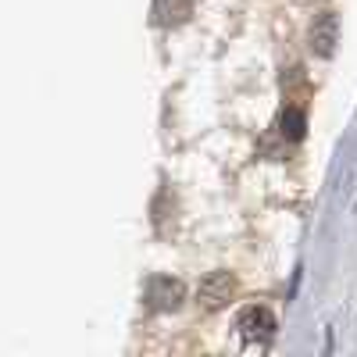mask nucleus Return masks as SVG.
Wrapping results in <instances>:
<instances>
[{
	"instance_id": "obj_6",
	"label": "nucleus",
	"mask_w": 357,
	"mask_h": 357,
	"mask_svg": "<svg viewBox=\"0 0 357 357\" xmlns=\"http://www.w3.org/2000/svg\"><path fill=\"white\" fill-rule=\"evenodd\" d=\"M282 132H289L293 139H301V136H304V111H293V107H289V111L282 114Z\"/></svg>"
},
{
	"instance_id": "obj_5",
	"label": "nucleus",
	"mask_w": 357,
	"mask_h": 357,
	"mask_svg": "<svg viewBox=\"0 0 357 357\" xmlns=\"http://www.w3.org/2000/svg\"><path fill=\"white\" fill-rule=\"evenodd\" d=\"M193 11V0H154V22L158 25H178Z\"/></svg>"
},
{
	"instance_id": "obj_1",
	"label": "nucleus",
	"mask_w": 357,
	"mask_h": 357,
	"mask_svg": "<svg viewBox=\"0 0 357 357\" xmlns=\"http://www.w3.org/2000/svg\"><path fill=\"white\" fill-rule=\"evenodd\" d=\"M232 293H236L232 272H207L200 279V286H197V304L204 311H222L232 301Z\"/></svg>"
},
{
	"instance_id": "obj_7",
	"label": "nucleus",
	"mask_w": 357,
	"mask_h": 357,
	"mask_svg": "<svg viewBox=\"0 0 357 357\" xmlns=\"http://www.w3.org/2000/svg\"><path fill=\"white\" fill-rule=\"evenodd\" d=\"M301 4H311V0H301Z\"/></svg>"
},
{
	"instance_id": "obj_3",
	"label": "nucleus",
	"mask_w": 357,
	"mask_h": 357,
	"mask_svg": "<svg viewBox=\"0 0 357 357\" xmlns=\"http://www.w3.org/2000/svg\"><path fill=\"white\" fill-rule=\"evenodd\" d=\"M236 329H240L247 340H268V336H275L279 321H275V314L268 311V307L254 304V307H243V311H240V318H236Z\"/></svg>"
},
{
	"instance_id": "obj_4",
	"label": "nucleus",
	"mask_w": 357,
	"mask_h": 357,
	"mask_svg": "<svg viewBox=\"0 0 357 357\" xmlns=\"http://www.w3.org/2000/svg\"><path fill=\"white\" fill-rule=\"evenodd\" d=\"M307 40H311V54H318V57H333V50H336V43H340V18H336L333 11L318 15V18L311 22Z\"/></svg>"
},
{
	"instance_id": "obj_2",
	"label": "nucleus",
	"mask_w": 357,
	"mask_h": 357,
	"mask_svg": "<svg viewBox=\"0 0 357 357\" xmlns=\"http://www.w3.org/2000/svg\"><path fill=\"white\" fill-rule=\"evenodd\" d=\"M146 301H151L154 311H178L186 301V286L172 279V275H158L151 279V286H146Z\"/></svg>"
}]
</instances>
